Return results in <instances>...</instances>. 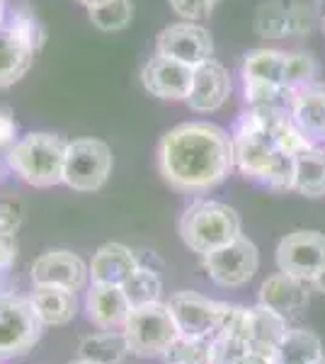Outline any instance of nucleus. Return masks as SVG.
<instances>
[{
	"label": "nucleus",
	"instance_id": "obj_41",
	"mask_svg": "<svg viewBox=\"0 0 325 364\" xmlns=\"http://www.w3.org/2000/svg\"><path fill=\"white\" fill-rule=\"evenodd\" d=\"M323 32H325V17H323Z\"/></svg>",
	"mask_w": 325,
	"mask_h": 364
},
{
	"label": "nucleus",
	"instance_id": "obj_39",
	"mask_svg": "<svg viewBox=\"0 0 325 364\" xmlns=\"http://www.w3.org/2000/svg\"><path fill=\"white\" fill-rule=\"evenodd\" d=\"M68 364H97V362H87V360H80V357H78V360H73V362H68Z\"/></svg>",
	"mask_w": 325,
	"mask_h": 364
},
{
	"label": "nucleus",
	"instance_id": "obj_27",
	"mask_svg": "<svg viewBox=\"0 0 325 364\" xmlns=\"http://www.w3.org/2000/svg\"><path fill=\"white\" fill-rule=\"evenodd\" d=\"M170 364H211V338L180 336L165 352Z\"/></svg>",
	"mask_w": 325,
	"mask_h": 364
},
{
	"label": "nucleus",
	"instance_id": "obj_18",
	"mask_svg": "<svg viewBox=\"0 0 325 364\" xmlns=\"http://www.w3.org/2000/svg\"><path fill=\"white\" fill-rule=\"evenodd\" d=\"M139 265L141 262L132 248L122 243H105L95 250L87 269L92 284H122Z\"/></svg>",
	"mask_w": 325,
	"mask_h": 364
},
{
	"label": "nucleus",
	"instance_id": "obj_2",
	"mask_svg": "<svg viewBox=\"0 0 325 364\" xmlns=\"http://www.w3.org/2000/svg\"><path fill=\"white\" fill-rule=\"evenodd\" d=\"M68 141L51 132H32L17 139L5 154L10 170L32 187H54L63 182V158Z\"/></svg>",
	"mask_w": 325,
	"mask_h": 364
},
{
	"label": "nucleus",
	"instance_id": "obj_8",
	"mask_svg": "<svg viewBox=\"0 0 325 364\" xmlns=\"http://www.w3.org/2000/svg\"><path fill=\"white\" fill-rule=\"evenodd\" d=\"M277 267L279 272L311 282L325 267V233L311 228L287 233L277 245Z\"/></svg>",
	"mask_w": 325,
	"mask_h": 364
},
{
	"label": "nucleus",
	"instance_id": "obj_16",
	"mask_svg": "<svg viewBox=\"0 0 325 364\" xmlns=\"http://www.w3.org/2000/svg\"><path fill=\"white\" fill-rule=\"evenodd\" d=\"M37 49L8 22L0 25V87L20 83L32 68Z\"/></svg>",
	"mask_w": 325,
	"mask_h": 364
},
{
	"label": "nucleus",
	"instance_id": "obj_42",
	"mask_svg": "<svg viewBox=\"0 0 325 364\" xmlns=\"http://www.w3.org/2000/svg\"><path fill=\"white\" fill-rule=\"evenodd\" d=\"M0 294H3V291H0Z\"/></svg>",
	"mask_w": 325,
	"mask_h": 364
},
{
	"label": "nucleus",
	"instance_id": "obj_26",
	"mask_svg": "<svg viewBox=\"0 0 325 364\" xmlns=\"http://www.w3.org/2000/svg\"><path fill=\"white\" fill-rule=\"evenodd\" d=\"M87 17L102 32H119V29L132 25L134 5L132 0H110V3L87 10Z\"/></svg>",
	"mask_w": 325,
	"mask_h": 364
},
{
	"label": "nucleus",
	"instance_id": "obj_1",
	"mask_svg": "<svg viewBox=\"0 0 325 364\" xmlns=\"http://www.w3.org/2000/svg\"><path fill=\"white\" fill-rule=\"evenodd\" d=\"M233 139L209 122H185L158 144L161 178L182 195H204L233 173Z\"/></svg>",
	"mask_w": 325,
	"mask_h": 364
},
{
	"label": "nucleus",
	"instance_id": "obj_4",
	"mask_svg": "<svg viewBox=\"0 0 325 364\" xmlns=\"http://www.w3.org/2000/svg\"><path fill=\"white\" fill-rule=\"evenodd\" d=\"M124 338L129 345V355L134 357H165L170 345L180 338L177 323L170 314L168 304L153 301L146 306H134L124 323Z\"/></svg>",
	"mask_w": 325,
	"mask_h": 364
},
{
	"label": "nucleus",
	"instance_id": "obj_35",
	"mask_svg": "<svg viewBox=\"0 0 325 364\" xmlns=\"http://www.w3.org/2000/svg\"><path fill=\"white\" fill-rule=\"evenodd\" d=\"M17 141V122L10 109L0 107V151L8 154Z\"/></svg>",
	"mask_w": 325,
	"mask_h": 364
},
{
	"label": "nucleus",
	"instance_id": "obj_17",
	"mask_svg": "<svg viewBox=\"0 0 325 364\" xmlns=\"http://www.w3.org/2000/svg\"><path fill=\"white\" fill-rule=\"evenodd\" d=\"M289 117L311 144L325 141V87H304L292 92Z\"/></svg>",
	"mask_w": 325,
	"mask_h": 364
},
{
	"label": "nucleus",
	"instance_id": "obj_44",
	"mask_svg": "<svg viewBox=\"0 0 325 364\" xmlns=\"http://www.w3.org/2000/svg\"><path fill=\"white\" fill-rule=\"evenodd\" d=\"M168 364H170V362H168Z\"/></svg>",
	"mask_w": 325,
	"mask_h": 364
},
{
	"label": "nucleus",
	"instance_id": "obj_3",
	"mask_svg": "<svg viewBox=\"0 0 325 364\" xmlns=\"http://www.w3.org/2000/svg\"><path fill=\"white\" fill-rule=\"evenodd\" d=\"M177 228L182 243L204 257L240 236V214L216 199H197L180 216Z\"/></svg>",
	"mask_w": 325,
	"mask_h": 364
},
{
	"label": "nucleus",
	"instance_id": "obj_24",
	"mask_svg": "<svg viewBox=\"0 0 325 364\" xmlns=\"http://www.w3.org/2000/svg\"><path fill=\"white\" fill-rule=\"evenodd\" d=\"M119 287H122L124 296L129 299V304H132V309L134 306H146V304H153V301H161V294H163L161 274H158L153 267H144V265L136 267Z\"/></svg>",
	"mask_w": 325,
	"mask_h": 364
},
{
	"label": "nucleus",
	"instance_id": "obj_30",
	"mask_svg": "<svg viewBox=\"0 0 325 364\" xmlns=\"http://www.w3.org/2000/svg\"><path fill=\"white\" fill-rule=\"evenodd\" d=\"M287 22H289V34L294 37H306L313 32L316 25V8L309 0H292L287 5Z\"/></svg>",
	"mask_w": 325,
	"mask_h": 364
},
{
	"label": "nucleus",
	"instance_id": "obj_22",
	"mask_svg": "<svg viewBox=\"0 0 325 364\" xmlns=\"http://www.w3.org/2000/svg\"><path fill=\"white\" fill-rule=\"evenodd\" d=\"M325 357L323 340L309 328H289L275 355V364H313Z\"/></svg>",
	"mask_w": 325,
	"mask_h": 364
},
{
	"label": "nucleus",
	"instance_id": "obj_38",
	"mask_svg": "<svg viewBox=\"0 0 325 364\" xmlns=\"http://www.w3.org/2000/svg\"><path fill=\"white\" fill-rule=\"evenodd\" d=\"M78 3L82 5V8H97V5H105V3H110V0H78Z\"/></svg>",
	"mask_w": 325,
	"mask_h": 364
},
{
	"label": "nucleus",
	"instance_id": "obj_15",
	"mask_svg": "<svg viewBox=\"0 0 325 364\" xmlns=\"http://www.w3.org/2000/svg\"><path fill=\"white\" fill-rule=\"evenodd\" d=\"M85 311L87 321L100 331H117L127 323L132 304L119 284H92L85 296Z\"/></svg>",
	"mask_w": 325,
	"mask_h": 364
},
{
	"label": "nucleus",
	"instance_id": "obj_32",
	"mask_svg": "<svg viewBox=\"0 0 325 364\" xmlns=\"http://www.w3.org/2000/svg\"><path fill=\"white\" fill-rule=\"evenodd\" d=\"M170 3V10L182 17L187 22H194V20H204L214 13V8L221 0H168Z\"/></svg>",
	"mask_w": 325,
	"mask_h": 364
},
{
	"label": "nucleus",
	"instance_id": "obj_5",
	"mask_svg": "<svg viewBox=\"0 0 325 364\" xmlns=\"http://www.w3.org/2000/svg\"><path fill=\"white\" fill-rule=\"evenodd\" d=\"M44 323L25 296L0 294V360L25 357L44 336Z\"/></svg>",
	"mask_w": 325,
	"mask_h": 364
},
{
	"label": "nucleus",
	"instance_id": "obj_28",
	"mask_svg": "<svg viewBox=\"0 0 325 364\" xmlns=\"http://www.w3.org/2000/svg\"><path fill=\"white\" fill-rule=\"evenodd\" d=\"M255 32L262 39H282L289 34L287 22V5L279 0H267L257 8L255 13Z\"/></svg>",
	"mask_w": 325,
	"mask_h": 364
},
{
	"label": "nucleus",
	"instance_id": "obj_19",
	"mask_svg": "<svg viewBox=\"0 0 325 364\" xmlns=\"http://www.w3.org/2000/svg\"><path fill=\"white\" fill-rule=\"evenodd\" d=\"M287 331V318L282 314L262 306V304L250 309V336H247L250 352L275 360L277 348L284 340Z\"/></svg>",
	"mask_w": 325,
	"mask_h": 364
},
{
	"label": "nucleus",
	"instance_id": "obj_7",
	"mask_svg": "<svg viewBox=\"0 0 325 364\" xmlns=\"http://www.w3.org/2000/svg\"><path fill=\"white\" fill-rule=\"evenodd\" d=\"M202 262L214 284L223 287V289H235L255 277L260 267V250L250 238L240 233L235 240L204 255Z\"/></svg>",
	"mask_w": 325,
	"mask_h": 364
},
{
	"label": "nucleus",
	"instance_id": "obj_43",
	"mask_svg": "<svg viewBox=\"0 0 325 364\" xmlns=\"http://www.w3.org/2000/svg\"><path fill=\"white\" fill-rule=\"evenodd\" d=\"M0 362H3V360H0Z\"/></svg>",
	"mask_w": 325,
	"mask_h": 364
},
{
	"label": "nucleus",
	"instance_id": "obj_12",
	"mask_svg": "<svg viewBox=\"0 0 325 364\" xmlns=\"http://www.w3.org/2000/svg\"><path fill=\"white\" fill-rule=\"evenodd\" d=\"M192 75L194 68L187 63L153 54V58H149L141 68V83L153 97L165 100V102H180L190 95Z\"/></svg>",
	"mask_w": 325,
	"mask_h": 364
},
{
	"label": "nucleus",
	"instance_id": "obj_36",
	"mask_svg": "<svg viewBox=\"0 0 325 364\" xmlns=\"http://www.w3.org/2000/svg\"><path fill=\"white\" fill-rule=\"evenodd\" d=\"M235 364H275V360L270 357H262V355H255V352H247L245 357H240Z\"/></svg>",
	"mask_w": 325,
	"mask_h": 364
},
{
	"label": "nucleus",
	"instance_id": "obj_31",
	"mask_svg": "<svg viewBox=\"0 0 325 364\" xmlns=\"http://www.w3.org/2000/svg\"><path fill=\"white\" fill-rule=\"evenodd\" d=\"M10 27H15L17 32L22 34V37L27 39V42H32L34 49H41L44 46V39H46V32H44V27H41V22L34 17L32 10H27V8H17L15 13H13V20L8 22Z\"/></svg>",
	"mask_w": 325,
	"mask_h": 364
},
{
	"label": "nucleus",
	"instance_id": "obj_34",
	"mask_svg": "<svg viewBox=\"0 0 325 364\" xmlns=\"http://www.w3.org/2000/svg\"><path fill=\"white\" fill-rule=\"evenodd\" d=\"M20 243H17L15 233H0V274H5L15 265Z\"/></svg>",
	"mask_w": 325,
	"mask_h": 364
},
{
	"label": "nucleus",
	"instance_id": "obj_6",
	"mask_svg": "<svg viewBox=\"0 0 325 364\" xmlns=\"http://www.w3.org/2000/svg\"><path fill=\"white\" fill-rule=\"evenodd\" d=\"M112 149L100 139H75L68 141L66 158H63V185L75 192H97L110 180Z\"/></svg>",
	"mask_w": 325,
	"mask_h": 364
},
{
	"label": "nucleus",
	"instance_id": "obj_14",
	"mask_svg": "<svg viewBox=\"0 0 325 364\" xmlns=\"http://www.w3.org/2000/svg\"><path fill=\"white\" fill-rule=\"evenodd\" d=\"M311 296L306 289V282L299 277H292L287 272H277L262 282L257 291V304L267 306L277 314H282L284 318L299 316L301 311H306Z\"/></svg>",
	"mask_w": 325,
	"mask_h": 364
},
{
	"label": "nucleus",
	"instance_id": "obj_33",
	"mask_svg": "<svg viewBox=\"0 0 325 364\" xmlns=\"http://www.w3.org/2000/svg\"><path fill=\"white\" fill-rule=\"evenodd\" d=\"M22 207L17 202H10V199H0V233H15L20 231L22 226Z\"/></svg>",
	"mask_w": 325,
	"mask_h": 364
},
{
	"label": "nucleus",
	"instance_id": "obj_37",
	"mask_svg": "<svg viewBox=\"0 0 325 364\" xmlns=\"http://www.w3.org/2000/svg\"><path fill=\"white\" fill-rule=\"evenodd\" d=\"M311 284L316 287V291H321V294H325V267L316 274V277L311 279Z\"/></svg>",
	"mask_w": 325,
	"mask_h": 364
},
{
	"label": "nucleus",
	"instance_id": "obj_29",
	"mask_svg": "<svg viewBox=\"0 0 325 364\" xmlns=\"http://www.w3.org/2000/svg\"><path fill=\"white\" fill-rule=\"evenodd\" d=\"M250 348L245 340L230 338V336H211V364H235L240 357H245Z\"/></svg>",
	"mask_w": 325,
	"mask_h": 364
},
{
	"label": "nucleus",
	"instance_id": "obj_10",
	"mask_svg": "<svg viewBox=\"0 0 325 364\" xmlns=\"http://www.w3.org/2000/svg\"><path fill=\"white\" fill-rule=\"evenodd\" d=\"M156 54L165 58H175L187 66H199V63L214 58V39L209 29H204L197 22H175L168 25L156 39Z\"/></svg>",
	"mask_w": 325,
	"mask_h": 364
},
{
	"label": "nucleus",
	"instance_id": "obj_21",
	"mask_svg": "<svg viewBox=\"0 0 325 364\" xmlns=\"http://www.w3.org/2000/svg\"><path fill=\"white\" fill-rule=\"evenodd\" d=\"M294 190L304 197H325V149L311 144L294 158Z\"/></svg>",
	"mask_w": 325,
	"mask_h": 364
},
{
	"label": "nucleus",
	"instance_id": "obj_11",
	"mask_svg": "<svg viewBox=\"0 0 325 364\" xmlns=\"http://www.w3.org/2000/svg\"><path fill=\"white\" fill-rule=\"evenodd\" d=\"M29 274H32L34 287H61V289L70 291L85 289L87 279H90V269H87L85 260L66 248L41 252L32 262Z\"/></svg>",
	"mask_w": 325,
	"mask_h": 364
},
{
	"label": "nucleus",
	"instance_id": "obj_23",
	"mask_svg": "<svg viewBox=\"0 0 325 364\" xmlns=\"http://www.w3.org/2000/svg\"><path fill=\"white\" fill-rule=\"evenodd\" d=\"M129 355L124 331H100L78 343V357L97 364H119Z\"/></svg>",
	"mask_w": 325,
	"mask_h": 364
},
{
	"label": "nucleus",
	"instance_id": "obj_9",
	"mask_svg": "<svg viewBox=\"0 0 325 364\" xmlns=\"http://www.w3.org/2000/svg\"><path fill=\"white\" fill-rule=\"evenodd\" d=\"M168 309L177 323V331L185 338H211L226 316L228 304L197 294V291H177L170 296Z\"/></svg>",
	"mask_w": 325,
	"mask_h": 364
},
{
	"label": "nucleus",
	"instance_id": "obj_25",
	"mask_svg": "<svg viewBox=\"0 0 325 364\" xmlns=\"http://www.w3.org/2000/svg\"><path fill=\"white\" fill-rule=\"evenodd\" d=\"M318 78V61L313 54L306 51H294L284 56V87L289 92L311 87Z\"/></svg>",
	"mask_w": 325,
	"mask_h": 364
},
{
	"label": "nucleus",
	"instance_id": "obj_13",
	"mask_svg": "<svg viewBox=\"0 0 325 364\" xmlns=\"http://www.w3.org/2000/svg\"><path fill=\"white\" fill-rule=\"evenodd\" d=\"M230 90H233V83H230V73L226 66L218 63L216 58H209V61L194 66L192 87L185 102L192 112L209 114L228 102Z\"/></svg>",
	"mask_w": 325,
	"mask_h": 364
},
{
	"label": "nucleus",
	"instance_id": "obj_40",
	"mask_svg": "<svg viewBox=\"0 0 325 364\" xmlns=\"http://www.w3.org/2000/svg\"><path fill=\"white\" fill-rule=\"evenodd\" d=\"M313 364H325V357H321V360H316V362H313Z\"/></svg>",
	"mask_w": 325,
	"mask_h": 364
},
{
	"label": "nucleus",
	"instance_id": "obj_20",
	"mask_svg": "<svg viewBox=\"0 0 325 364\" xmlns=\"http://www.w3.org/2000/svg\"><path fill=\"white\" fill-rule=\"evenodd\" d=\"M29 301L44 326H66L78 314L75 291L61 287H34Z\"/></svg>",
	"mask_w": 325,
	"mask_h": 364
}]
</instances>
